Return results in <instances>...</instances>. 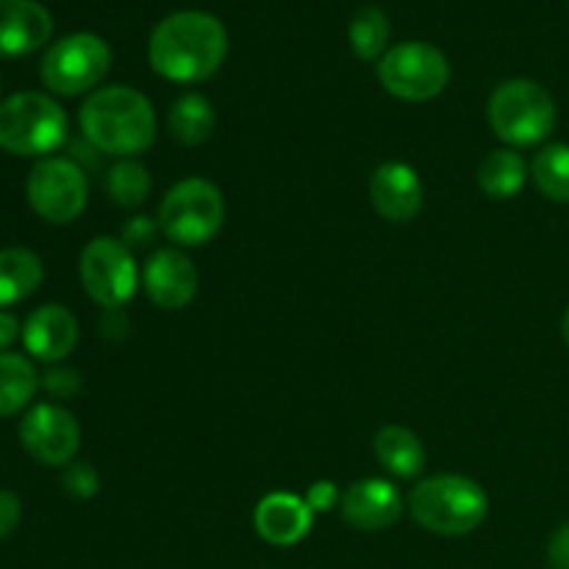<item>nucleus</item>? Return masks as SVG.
<instances>
[{
	"instance_id": "obj_1",
	"label": "nucleus",
	"mask_w": 569,
	"mask_h": 569,
	"mask_svg": "<svg viewBox=\"0 0 569 569\" xmlns=\"http://www.w3.org/2000/svg\"><path fill=\"white\" fill-rule=\"evenodd\" d=\"M226 53V26L206 11H176L164 17L148 42L150 67L176 83L206 81L220 70Z\"/></svg>"
},
{
	"instance_id": "obj_2",
	"label": "nucleus",
	"mask_w": 569,
	"mask_h": 569,
	"mask_svg": "<svg viewBox=\"0 0 569 569\" xmlns=\"http://www.w3.org/2000/svg\"><path fill=\"white\" fill-rule=\"evenodd\" d=\"M78 122L94 150L117 159H137L156 139L153 106L139 89L122 83L94 89L78 111Z\"/></svg>"
},
{
	"instance_id": "obj_3",
	"label": "nucleus",
	"mask_w": 569,
	"mask_h": 569,
	"mask_svg": "<svg viewBox=\"0 0 569 569\" xmlns=\"http://www.w3.org/2000/svg\"><path fill=\"white\" fill-rule=\"evenodd\" d=\"M409 511L428 533L467 537L487 520L489 498L472 478L433 476L411 489Z\"/></svg>"
},
{
	"instance_id": "obj_4",
	"label": "nucleus",
	"mask_w": 569,
	"mask_h": 569,
	"mask_svg": "<svg viewBox=\"0 0 569 569\" xmlns=\"http://www.w3.org/2000/svg\"><path fill=\"white\" fill-rule=\"evenodd\" d=\"M487 117L498 139L515 148L539 144L556 128V100L542 83L511 78L492 92Z\"/></svg>"
},
{
	"instance_id": "obj_5",
	"label": "nucleus",
	"mask_w": 569,
	"mask_h": 569,
	"mask_svg": "<svg viewBox=\"0 0 569 569\" xmlns=\"http://www.w3.org/2000/svg\"><path fill=\"white\" fill-rule=\"evenodd\" d=\"M67 139V114L42 92H17L0 103V148L14 156H44Z\"/></svg>"
},
{
	"instance_id": "obj_6",
	"label": "nucleus",
	"mask_w": 569,
	"mask_h": 569,
	"mask_svg": "<svg viewBox=\"0 0 569 569\" xmlns=\"http://www.w3.org/2000/svg\"><path fill=\"white\" fill-rule=\"evenodd\" d=\"M226 220V200L217 183L206 178H183L159 206V228L181 248H200L220 233Z\"/></svg>"
},
{
	"instance_id": "obj_7",
	"label": "nucleus",
	"mask_w": 569,
	"mask_h": 569,
	"mask_svg": "<svg viewBox=\"0 0 569 569\" xmlns=\"http://www.w3.org/2000/svg\"><path fill=\"white\" fill-rule=\"evenodd\" d=\"M378 78L392 98L426 103L445 92L450 81V64L437 44L400 42L378 61Z\"/></svg>"
},
{
	"instance_id": "obj_8",
	"label": "nucleus",
	"mask_w": 569,
	"mask_h": 569,
	"mask_svg": "<svg viewBox=\"0 0 569 569\" xmlns=\"http://www.w3.org/2000/svg\"><path fill=\"white\" fill-rule=\"evenodd\" d=\"M81 283L89 298L106 311H117L137 295L139 270L131 248L122 239L94 237L78 261Z\"/></svg>"
},
{
	"instance_id": "obj_9",
	"label": "nucleus",
	"mask_w": 569,
	"mask_h": 569,
	"mask_svg": "<svg viewBox=\"0 0 569 569\" xmlns=\"http://www.w3.org/2000/svg\"><path fill=\"white\" fill-rule=\"evenodd\" d=\"M111 67V50L94 33H72L59 39L44 53L39 76L42 83L56 94H81L98 87Z\"/></svg>"
},
{
	"instance_id": "obj_10",
	"label": "nucleus",
	"mask_w": 569,
	"mask_h": 569,
	"mask_svg": "<svg viewBox=\"0 0 569 569\" xmlns=\"http://www.w3.org/2000/svg\"><path fill=\"white\" fill-rule=\"evenodd\" d=\"M26 194L31 209L53 226H67L78 220L87 209L89 183L81 167L61 156L39 159L28 172Z\"/></svg>"
},
{
	"instance_id": "obj_11",
	"label": "nucleus",
	"mask_w": 569,
	"mask_h": 569,
	"mask_svg": "<svg viewBox=\"0 0 569 569\" xmlns=\"http://www.w3.org/2000/svg\"><path fill=\"white\" fill-rule=\"evenodd\" d=\"M20 442L31 459L48 467H67L81 448L76 417L56 403H39L22 417Z\"/></svg>"
},
{
	"instance_id": "obj_12",
	"label": "nucleus",
	"mask_w": 569,
	"mask_h": 569,
	"mask_svg": "<svg viewBox=\"0 0 569 569\" xmlns=\"http://www.w3.org/2000/svg\"><path fill=\"white\" fill-rule=\"evenodd\" d=\"M144 295L164 311H181L198 298L200 276L192 259L178 248H161L144 261Z\"/></svg>"
},
{
	"instance_id": "obj_13",
	"label": "nucleus",
	"mask_w": 569,
	"mask_h": 569,
	"mask_svg": "<svg viewBox=\"0 0 569 569\" xmlns=\"http://www.w3.org/2000/svg\"><path fill=\"white\" fill-rule=\"evenodd\" d=\"M339 511H342V520L356 531H387L403 515V498L392 481L361 478L345 489Z\"/></svg>"
},
{
	"instance_id": "obj_14",
	"label": "nucleus",
	"mask_w": 569,
	"mask_h": 569,
	"mask_svg": "<svg viewBox=\"0 0 569 569\" xmlns=\"http://www.w3.org/2000/svg\"><path fill=\"white\" fill-rule=\"evenodd\" d=\"M372 209L387 222H411L422 209L426 189L415 167L403 161H387L370 178Z\"/></svg>"
},
{
	"instance_id": "obj_15",
	"label": "nucleus",
	"mask_w": 569,
	"mask_h": 569,
	"mask_svg": "<svg viewBox=\"0 0 569 569\" xmlns=\"http://www.w3.org/2000/svg\"><path fill=\"white\" fill-rule=\"evenodd\" d=\"M315 511L303 498L289 492H272L259 500L253 515L256 533L276 548H292L309 537Z\"/></svg>"
},
{
	"instance_id": "obj_16",
	"label": "nucleus",
	"mask_w": 569,
	"mask_h": 569,
	"mask_svg": "<svg viewBox=\"0 0 569 569\" xmlns=\"http://www.w3.org/2000/svg\"><path fill=\"white\" fill-rule=\"evenodd\" d=\"M53 33L48 9L37 0H0V56L17 59L42 48Z\"/></svg>"
},
{
	"instance_id": "obj_17",
	"label": "nucleus",
	"mask_w": 569,
	"mask_h": 569,
	"mask_svg": "<svg viewBox=\"0 0 569 569\" xmlns=\"http://www.w3.org/2000/svg\"><path fill=\"white\" fill-rule=\"evenodd\" d=\"M22 342L26 350L39 361H61L72 353L78 342V322L70 309L59 303H48L31 311L22 326Z\"/></svg>"
},
{
	"instance_id": "obj_18",
	"label": "nucleus",
	"mask_w": 569,
	"mask_h": 569,
	"mask_svg": "<svg viewBox=\"0 0 569 569\" xmlns=\"http://www.w3.org/2000/svg\"><path fill=\"white\" fill-rule=\"evenodd\" d=\"M378 461L395 478H417L426 470V448L420 437L403 426H383L372 439Z\"/></svg>"
},
{
	"instance_id": "obj_19",
	"label": "nucleus",
	"mask_w": 569,
	"mask_h": 569,
	"mask_svg": "<svg viewBox=\"0 0 569 569\" xmlns=\"http://www.w3.org/2000/svg\"><path fill=\"white\" fill-rule=\"evenodd\" d=\"M42 259L33 250H0V309L31 298L39 289V283H42Z\"/></svg>"
},
{
	"instance_id": "obj_20",
	"label": "nucleus",
	"mask_w": 569,
	"mask_h": 569,
	"mask_svg": "<svg viewBox=\"0 0 569 569\" xmlns=\"http://www.w3.org/2000/svg\"><path fill=\"white\" fill-rule=\"evenodd\" d=\"M526 181V159L511 148L492 150V153L478 164V187H481V192L492 200L515 198V194L522 192Z\"/></svg>"
},
{
	"instance_id": "obj_21",
	"label": "nucleus",
	"mask_w": 569,
	"mask_h": 569,
	"mask_svg": "<svg viewBox=\"0 0 569 569\" xmlns=\"http://www.w3.org/2000/svg\"><path fill=\"white\" fill-rule=\"evenodd\" d=\"M167 126H170L172 139H178L181 144H203L206 139L214 133L217 114L214 106L198 92H187L170 106V114H167Z\"/></svg>"
},
{
	"instance_id": "obj_22",
	"label": "nucleus",
	"mask_w": 569,
	"mask_h": 569,
	"mask_svg": "<svg viewBox=\"0 0 569 569\" xmlns=\"http://www.w3.org/2000/svg\"><path fill=\"white\" fill-rule=\"evenodd\" d=\"M39 389V376L20 353H0V417L26 409Z\"/></svg>"
},
{
	"instance_id": "obj_23",
	"label": "nucleus",
	"mask_w": 569,
	"mask_h": 569,
	"mask_svg": "<svg viewBox=\"0 0 569 569\" xmlns=\"http://www.w3.org/2000/svg\"><path fill=\"white\" fill-rule=\"evenodd\" d=\"M389 33H392L389 17L378 6H365V9L356 11L348 28L350 48L361 61H381L387 53Z\"/></svg>"
},
{
	"instance_id": "obj_24",
	"label": "nucleus",
	"mask_w": 569,
	"mask_h": 569,
	"mask_svg": "<svg viewBox=\"0 0 569 569\" xmlns=\"http://www.w3.org/2000/svg\"><path fill=\"white\" fill-rule=\"evenodd\" d=\"M531 178L553 203H569V144H548L533 156Z\"/></svg>"
},
{
	"instance_id": "obj_25",
	"label": "nucleus",
	"mask_w": 569,
	"mask_h": 569,
	"mask_svg": "<svg viewBox=\"0 0 569 569\" xmlns=\"http://www.w3.org/2000/svg\"><path fill=\"white\" fill-rule=\"evenodd\" d=\"M150 172L139 159H120L106 176V192L122 209H137L150 194Z\"/></svg>"
},
{
	"instance_id": "obj_26",
	"label": "nucleus",
	"mask_w": 569,
	"mask_h": 569,
	"mask_svg": "<svg viewBox=\"0 0 569 569\" xmlns=\"http://www.w3.org/2000/svg\"><path fill=\"white\" fill-rule=\"evenodd\" d=\"M61 487H64V492L70 495V498L89 500L98 495L100 478L98 472H94V467L87 465V461H70V465L64 467V476H61Z\"/></svg>"
},
{
	"instance_id": "obj_27",
	"label": "nucleus",
	"mask_w": 569,
	"mask_h": 569,
	"mask_svg": "<svg viewBox=\"0 0 569 569\" xmlns=\"http://www.w3.org/2000/svg\"><path fill=\"white\" fill-rule=\"evenodd\" d=\"M303 500L309 503V509L315 511V515H322V511H331L333 506L342 500V495H339L337 483L333 481H317V483H311Z\"/></svg>"
},
{
	"instance_id": "obj_28",
	"label": "nucleus",
	"mask_w": 569,
	"mask_h": 569,
	"mask_svg": "<svg viewBox=\"0 0 569 569\" xmlns=\"http://www.w3.org/2000/svg\"><path fill=\"white\" fill-rule=\"evenodd\" d=\"M22 520V503L14 492H3L0 489V542L9 539L17 531Z\"/></svg>"
},
{
	"instance_id": "obj_29",
	"label": "nucleus",
	"mask_w": 569,
	"mask_h": 569,
	"mask_svg": "<svg viewBox=\"0 0 569 569\" xmlns=\"http://www.w3.org/2000/svg\"><path fill=\"white\" fill-rule=\"evenodd\" d=\"M42 387L56 398H72L81 389V376L76 370H50L42 378Z\"/></svg>"
},
{
	"instance_id": "obj_30",
	"label": "nucleus",
	"mask_w": 569,
	"mask_h": 569,
	"mask_svg": "<svg viewBox=\"0 0 569 569\" xmlns=\"http://www.w3.org/2000/svg\"><path fill=\"white\" fill-rule=\"evenodd\" d=\"M548 567L550 569H569V522L550 537L548 545Z\"/></svg>"
},
{
	"instance_id": "obj_31",
	"label": "nucleus",
	"mask_w": 569,
	"mask_h": 569,
	"mask_svg": "<svg viewBox=\"0 0 569 569\" xmlns=\"http://www.w3.org/2000/svg\"><path fill=\"white\" fill-rule=\"evenodd\" d=\"M156 231V222L150 217H133L126 228H122V242L126 244H144Z\"/></svg>"
},
{
	"instance_id": "obj_32",
	"label": "nucleus",
	"mask_w": 569,
	"mask_h": 569,
	"mask_svg": "<svg viewBox=\"0 0 569 569\" xmlns=\"http://www.w3.org/2000/svg\"><path fill=\"white\" fill-rule=\"evenodd\" d=\"M20 337L22 328L20 322H17V317L9 315V311H0V353H3L6 348H11Z\"/></svg>"
},
{
	"instance_id": "obj_33",
	"label": "nucleus",
	"mask_w": 569,
	"mask_h": 569,
	"mask_svg": "<svg viewBox=\"0 0 569 569\" xmlns=\"http://www.w3.org/2000/svg\"><path fill=\"white\" fill-rule=\"evenodd\" d=\"M561 337H565V342L569 345V306H567L565 317H561Z\"/></svg>"
}]
</instances>
